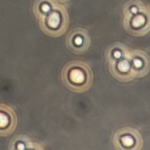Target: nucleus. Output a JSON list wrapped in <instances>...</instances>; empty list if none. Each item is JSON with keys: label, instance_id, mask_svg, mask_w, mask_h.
<instances>
[{"label": "nucleus", "instance_id": "obj_9", "mask_svg": "<svg viewBox=\"0 0 150 150\" xmlns=\"http://www.w3.org/2000/svg\"><path fill=\"white\" fill-rule=\"evenodd\" d=\"M49 9L50 8L48 5L45 4L42 6V10L44 12H48L49 11Z\"/></svg>", "mask_w": 150, "mask_h": 150}, {"label": "nucleus", "instance_id": "obj_2", "mask_svg": "<svg viewBox=\"0 0 150 150\" xmlns=\"http://www.w3.org/2000/svg\"><path fill=\"white\" fill-rule=\"evenodd\" d=\"M61 77L66 87L76 93L87 91L93 82L91 67L81 61H73L66 64L62 70Z\"/></svg>", "mask_w": 150, "mask_h": 150}, {"label": "nucleus", "instance_id": "obj_1", "mask_svg": "<svg viewBox=\"0 0 150 150\" xmlns=\"http://www.w3.org/2000/svg\"><path fill=\"white\" fill-rule=\"evenodd\" d=\"M106 58L110 72L120 81H131L149 72V58L146 53L132 50L120 43L108 47Z\"/></svg>", "mask_w": 150, "mask_h": 150}, {"label": "nucleus", "instance_id": "obj_10", "mask_svg": "<svg viewBox=\"0 0 150 150\" xmlns=\"http://www.w3.org/2000/svg\"><path fill=\"white\" fill-rule=\"evenodd\" d=\"M131 11H132L133 13H137V8H135V7H133V8L131 9Z\"/></svg>", "mask_w": 150, "mask_h": 150}, {"label": "nucleus", "instance_id": "obj_8", "mask_svg": "<svg viewBox=\"0 0 150 150\" xmlns=\"http://www.w3.org/2000/svg\"><path fill=\"white\" fill-rule=\"evenodd\" d=\"M145 18L143 16H137L133 20L132 25L134 28H138L143 25L145 24Z\"/></svg>", "mask_w": 150, "mask_h": 150}, {"label": "nucleus", "instance_id": "obj_7", "mask_svg": "<svg viewBox=\"0 0 150 150\" xmlns=\"http://www.w3.org/2000/svg\"><path fill=\"white\" fill-rule=\"evenodd\" d=\"M60 17L59 15L56 13H54L50 15L49 19H48V26H49L52 29H56L57 28L58 26L60 24Z\"/></svg>", "mask_w": 150, "mask_h": 150}, {"label": "nucleus", "instance_id": "obj_5", "mask_svg": "<svg viewBox=\"0 0 150 150\" xmlns=\"http://www.w3.org/2000/svg\"><path fill=\"white\" fill-rule=\"evenodd\" d=\"M66 44L67 48L73 53L82 54L87 51L91 45V40L86 33L74 32L67 36Z\"/></svg>", "mask_w": 150, "mask_h": 150}, {"label": "nucleus", "instance_id": "obj_6", "mask_svg": "<svg viewBox=\"0 0 150 150\" xmlns=\"http://www.w3.org/2000/svg\"><path fill=\"white\" fill-rule=\"evenodd\" d=\"M10 149H41L38 147V144L29 140V139L25 137H17L12 139L9 145Z\"/></svg>", "mask_w": 150, "mask_h": 150}, {"label": "nucleus", "instance_id": "obj_3", "mask_svg": "<svg viewBox=\"0 0 150 150\" xmlns=\"http://www.w3.org/2000/svg\"><path fill=\"white\" fill-rule=\"evenodd\" d=\"M113 144L118 149H140L143 146V139L135 129L127 127L120 128L116 133Z\"/></svg>", "mask_w": 150, "mask_h": 150}, {"label": "nucleus", "instance_id": "obj_4", "mask_svg": "<svg viewBox=\"0 0 150 150\" xmlns=\"http://www.w3.org/2000/svg\"><path fill=\"white\" fill-rule=\"evenodd\" d=\"M18 118L14 110L7 104L0 103V136L7 137L16 130Z\"/></svg>", "mask_w": 150, "mask_h": 150}]
</instances>
